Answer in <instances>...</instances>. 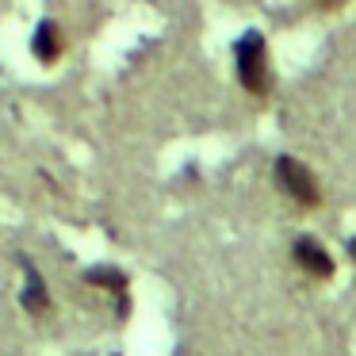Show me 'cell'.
<instances>
[{"label": "cell", "mask_w": 356, "mask_h": 356, "mask_svg": "<svg viewBox=\"0 0 356 356\" xmlns=\"http://www.w3.org/2000/svg\"><path fill=\"white\" fill-rule=\"evenodd\" d=\"M234 62H238V81L245 92L264 96L268 92V47H264L261 31H245L234 47Z\"/></svg>", "instance_id": "obj_1"}, {"label": "cell", "mask_w": 356, "mask_h": 356, "mask_svg": "<svg viewBox=\"0 0 356 356\" xmlns=\"http://www.w3.org/2000/svg\"><path fill=\"white\" fill-rule=\"evenodd\" d=\"M276 180H280V188H284V192L291 195L295 203H302V207H314V203L322 200L314 172H310L302 161H295L291 154L276 157Z\"/></svg>", "instance_id": "obj_2"}, {"label": "cell", "mask_w": 356, "mask_h": 356, "mask_svg": "<svg viewBox=\"0 0 356 356\" xmlns=\"http://www.w3.org/2000/svg\"><path fill=\"white\" fill-rule=\"evenodd\" d=\"M19 264H24V291H19V302H24V310L31 318H47L50 314V291H47V280H42V272L35 268L27 257H19Z\"/></svg>", "instance_id": "obj_3"}, {"label": "cell", "mask_w": 356, "mask_h": 356, "mask_svg": "<svg viewBox=\"0 0 356 356\" xmlns=\"http://www.w3.org/2000/svg\"><path fill=\"white\" fill-rule=\"evenodd\" d=\"M291 257H295V264H299L307 276H314V280H330L333 276V257L325 253L314 238H295Z\"/></svg>", "instance_id": "obj_4"}, {"label": "cell", "mask_w": 356, "mask_h": 356, "mask_svg": "<svg viewBox=\"0 0 356 356\" xmlns=\"http://www.w3.org/2000/svg\"><path fill=\"white\" fill-rule=\"evenodd\" d=\"M31 54L39 58L42 65H50V62H58V58H62V27H58L54 19H42V24L35 27Z\"/></svg>", "instance_id": "obj_5"}, {"label": "cell", "mask_w": 356, "mask_h": 356, "mask_svg": "<svg viewBox=\"0 0 356 356\" xmlns=\"http://www.w3.org/2000/svg\"><path fill=\"white\" fill-rule=\"evenodd\" d=\"M85 280H88L92 287H108V291H115L119 299L127 302V276H123L119 268H88Z\"/></svg>", "instance_id": "obj_6"}, {"label": "cell", "mask_w": 356, "mask_h": 356, "mask_svg": "<svg viewBox=\"0 0 356 356\" xmlns=\"http://www.w3.org/2000/svg\"><path fill=\"white\" fill-rule=\"evenodd\" d=\"M348 257H353V264H356V238H348Z\"/></svg>", "instance_id": "obj_7"}, {"label": "cell", "mask_w": 356, "mask_h": 356, "mask_svg": "<svg viewBox=\"0 0 356 356\" xmlns=\"http://www.w3.org/2000/svg\"><path fill=\"white\" fill-rule=\"evenodd\" d=\"M318 4H322V8H337L341 0H318Z\"/></svg>", "instance_id": "obj_8"}]
</instances>
